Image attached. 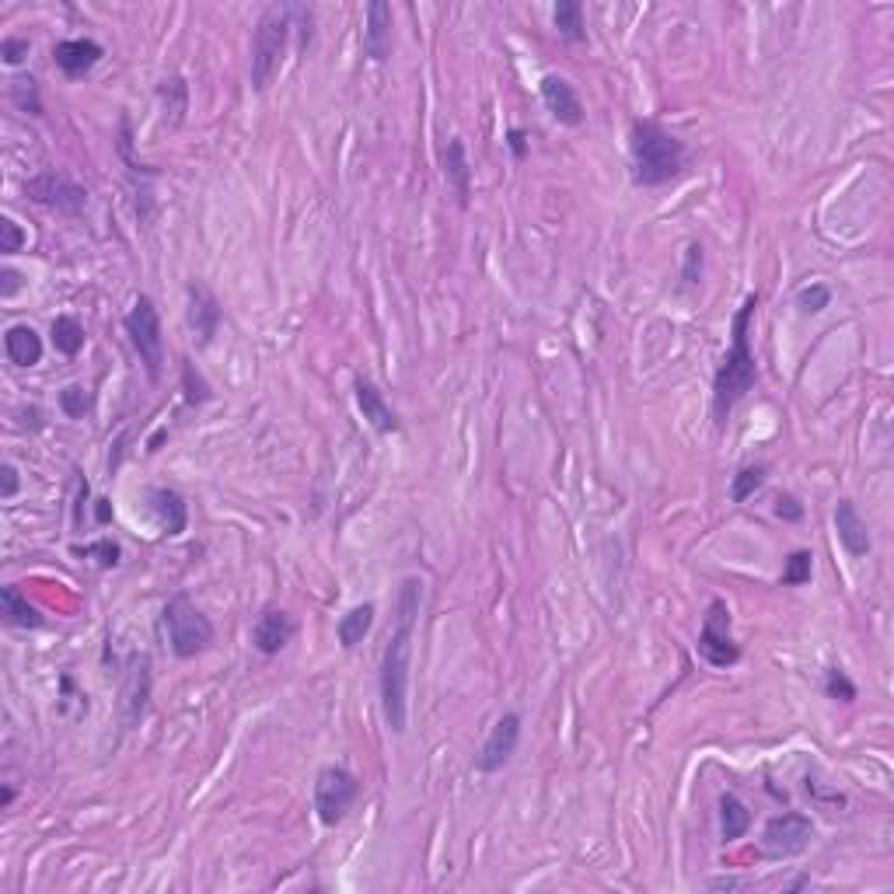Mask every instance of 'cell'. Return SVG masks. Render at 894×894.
<instances>
[{"label":"cell","instance_id":"cell-38","mask_svg":"<svg viewBox=\"0 0 894 894\" xmlns=\"http://www.w3.org/2000/svg\"><path fill=\"white\" fill-rule=\"evenodd\" d=\"M702 280V245H688L685 266H681V287H695Z\"/></svg>","mask_w":894,"mask_h":894},{"label":"cell","instance_id":"cell-15","mask_svg":"<svg viewBox=\"0 0 894 894\" xmlns=\"http://www.w3.org/2000/svg\"><path fill=\"white\" fill-rule=\"evenodd\" d=\"M835 531H839L842 549H846L853 559H863L870 549H874L870 528H867V521L860 517V510H856L853 500H839V503H835Z\"/></svg>","mask_w":894,"mask_h":894},{"label":"cell","instance_id":"cell-31","mask_svg":"<svg viewBox=\"0 0 894 894\" xmlns=\"http://www.w3.org/2000/svg\"><path fill=\"white\" fill-rule=\"evenodd\" d=\"M811 570H814V556H811V552H807V549L790 552V559H786V566H783V584L786 587L807 584V580H811Z\"/></svg>","mask_w":894,"mask_h":894},{"label":"cell","instance_id":"cell-36","mask_svg":"<svg viewBox=\"0 0 894 894\" xmlns=\"http://www.w3.org/2000/svg\"><path fill=\"white\" fill-rule=\"evenodd\" d=\"M60 409L70 416V420H81V416L91 409V395L84 392L81 385H67V388H63V392H60Z\"/></svg>","mask_w":894,"mask_h":894},{"label":"cell","instance_id":"cell-4","mask_svg":"<svg viewBox=\"0 0 894 894\" xmlns=\"http://www.w3.org/2000/svg\"><path fill=\"white\" fill-rule=\"evenodd\" d=\"M629 158H633V182L643 189L668 186L685 172V144L664 130L657 119H636L629 130Z\"/></svg>","mask_w":894,"mask_h":894},{"label":"cell","instance_id":"cell-2","mask_svg":"<svg viewBox=\"0 0 894 894\" xmlns=\"http://www.w3.org/2000/svg\"><path fill=\"white\" fill-rule=\"evenodd\" d=\"M297 32V49H308L315 39V11L308 4H269L259 14L252 35V88L266 91L280 74L290 35Z\"/></svg>","mask_w":894,"mask_h":894},{"label":"cell","instance_id":"cell-21","mask_svg":"<svg viewBox=\"0 0 894 894\" xmlns=\"http://www.w3.org/2000/svg\"><path fill=\"white\" fill-rule=\"evenodd\" d=\"M147 692H151V661L147 657H133L130 685H126V727H133L144 716Z\"/></svg>","mask_w":894,"mask_h":894},{"label":"cell","instance_id":"cell-12","mask_svg":"<svg viewBox=\"0 0 894 894\" xmlns=\"http://www.w3.org/2000/svg\"><path fill=\"white\" fill-rule=\"evenodd\" d=\"M186 294H189V308H186L189 329H193L196 343L210 346L217 332H221V318H224L221 301H217L214 290H210L207 283H189Z\"/></svg>","mask_w":894,"mask_h":894},{"label":"cell","instance_id":"cell-7","mask_svg":"<svg viewBox=\"0 0 894 894\" xmlns=\"http://www.w3.org/2000/svg\"><path fill=\"white\" fill-rule=\"evenodd\" d=\"M360 797V779L353 776L343 765H325L315 776V793H311V804H315V814L322 825H339L346 814L353 811Z\"/></svg>","mask_w":894,"mask_h":894},{"label":"cell","instance_id":"cell-13","mask_svg":"<svg viewBox=\"0 0 894 894\" xmlns=\"http://www.w3.org/2000/svg\"><path fill=\"white\" fill-rule=\"evenodd\" d=\"M538 91H542L545 109H549V116L556 119V123H563V126H580L584 123V102H580L577 88H573L566 77L545 74L542 84H538Z\"/></svg>","mask_w":894,"mask_h":894},{"label":"cell","instance_id":"cell-11","mask_svg":"<svg viewBox=\"0 0 894 894\" xmlns=\"http://www.w3.org/2000/svg\"><path fill=\"white\" fill-rule=\"evenodd\" d=\"M517 741H521V716L503 713L500 720L493 723V730H489V737H486V744L479 748V755H475V769L486 772V776L500 772L503 765L514 758Z\"/></svg>","mask_w":894,"mask_h":894},{"label":"cell","instance_id":"cell-5","mask_svg":"<svg viewBox=\"0 0 894 894\" xmlns=\"http://www.w3.org/2000/svg\"><path fill=\"white\" fill-rule=\"evenodd\" d=\"M168 633V647L179 661H193V657L207 654L214 647V622L200 612L189 598H172L161 612Z\"/></svg>","mask_w":894,"mask_h":894},{"label":"cell","instance_id":"cell-10","mask_svg":"<svg viewBox=\"0 0 894 894\" xmlns=\"http://www.w3.org/2000/svg\"><path fill=\"white\" fill-rule=\"evenodd\" d=\"M25 196L32 203H39V207L56 210V214H81V210L88 207V193H84V186H77L74 179H67V175H60V172H42V175H35V179H28Z\"/></svg>","mask_w":894,"mask_h":894},{"label":"cell","instance_id":"cell-43","mask_svg":"<svg viewBox=\"0 0 894 894\" xmlns=\"http://www.w3.org/2000/svg\"><path fill=\"white\" fill-rule=\"evenodd\" d=\"M0 475H4V486H0V500H14V496H18V486H21L18 468L4 465V468H0Z\"/></svg>","mask_w":894,"mask_h":894},{"label":"cell","instance_id":"cell-8","mask_svg":"<svg viewBox=\"0 0 894 894\" xmlns=\"http://www.w3.org/2000/svg\"><path fill=\"white\" fill-rule=\"evenodd\" d=\"M814 839V821L800 811H786L769 818L762 832V856L769 860H793V856L807 853Z\"/></svg>","mask_w":894,"mask_h":894},{"label":"cell","instance_id":"cell-40","mask_svg":"<svg viewBox=\"0 0 894 894\" xmlns=\"http://www.w3.org/2000/svg\"><path fill=\"white\" fill-rule=\"evenodd\" d=\"M18 290H21V273H18V269H11V266H4V269H0V297H4V301H11Z\"/></svg>","mask_w":894,"mask_h":894},{"label":"cell","instance_id":"cell-46","mask_svg":"<svg viewBox=\"0 0 894 894\" xmlns=\"http://www.w3.org/2000/svg\"><path fill=\"white\" fill-rule=\"evenodd\" d=\"M11 800H14V786H4L0 790V807H11Z\"/></svg>","mask_w":894,"mask_h":894},{"label":"cell","instance_id":"cell-25","mask_svg":"<svg viewBox=\"0 0 894 894\" xmlns=\"http://www.w3.org/2000/svg\"><path fill=\"white\" fill-rule=\"evenodd\" d=\"M748 828H751V811L734 797V793H723L720 797V835H723V842L744 839Z\"/></svg>","mask_w":894,"mask_h":894},{"label":"cell","instance_id":"cell-1","mask_svg":"<svg viewBox=\"0 0 894 894\" xmlns=\"http://www.w3.org/2000/svg\"><path fill=\"white\" fill-rule=\"evenodd\" d=\"M423 605V584L416 577H406L395 601V626L388 633L385 654H381V713L392 734H406L409 720V661H413V636L416 619Z\"/></svg>","mask_w":894,"mask_h":894},{"label":"cell","instance_id":"cell-27","mask_svg":"<svg viewBox=\"0 0 894 894\" xmlns=\"http://www.w3.org/2000/svg\"><path fill=\"white\" fill-rule=\"evenodd\" d=\"M49 339H53L56 353H63V357H77L81 346H84V329H81V322H77L74 315H60V318H53Z\"/></svg>","mask_w":894,"mask_h":894},{"label":"cell","instance_id":"cell-16","mask_svg":"<svg viewBox=\"0 0 894 894\" xmlns=\"http://www.w3.org/2000/svg\"><path fill=\"white\" fill-rule=\"evenodd\" d=\"M364 56H371L374 63H385L392 56V7L385 0H371L367 4Z\"/></svg>","mask_w":894,"mask_h":894},{"label":"cell","instance_id":"cell-41","mask_svg":"<svg viewBox=\"0 0 894 894\" xmlns=\"http://www.w3.org/2000/svg\"><path fill=\"white\" fill-rule=\"evenodd\" d=\"M776 517H783V521H800V517H804V507L797 503V496H779Z\"/></svg>","mask_w":894,"mask_h":894},{"label":"cell","instance_id":"cell-23","mask_svg":"<svg viewBox=\"0 0 894 894\" xmlns=\"http://www.w3.org/2000/svg\"><path fill=\"white\" fill-rule=\"evenodd\" d=\"M0 605H4V622L7 626H18V629H39L42 626L39 608L28 605V598L14 584L0 587Z\"/></svg>","mask_w":894,"mask_h":894},{"label":"cell","instance_id":"cell-32","mask_svg":"<svg viewBox=\"0 0 894 894\" xmlns=\"http://www.w3.org/2000/svg\"><path fill=\"white\" fill-rule=\"evenodd\" d=\"M182 388H186V402L189 406H203V402L214 399V392H210V385L203 381V374L196 371V364H182Z\"/></svg>","mask_w":894,"mask_h":894},{"label":"cell","instance_id":"cell-28","mask_svg":"<svg viewBox=\"0 0 894 894\" xmlns=\"http://www.w3.org/2000/svg\"><path fill=\"white\" fill-rule=\"evenodd\" d=\"M552 21H556L559 35L570 42H587V28H584V7L577 0H559L556 11H552Z\"/></svg>","mask_w":894,"mask_h":894},{"label":"cell","instance_id":"cell-29","mask_svg":"<svg viewBox=\"0 0 894 894\" xmlns=\"http://www.w3.org/2000/svg\"><path fill=\"white\" fill-rule=\"evenodd\" d=\"M765 472H769V468H765V465H748V468H741V472L734 475V482H730V500H734V503L751 500V496H755L758 489L765 486Z\"/></svg>","mask_w":894,"mask_h":894},{"label":"cell","instance_id":"cell-35","mask_svg":"<svg viewBox=\"0 0 894 894\" xmlns=\"http://www.w3.org/2000/svg\"><path fill=\"white\" fill-rule=\"evenodd\" d=\"M825 692H828V699H835V702H856V685L842 668L825 671Z\"/></svg>","mask_w":894,"mask_h":894},{"label":"cell","instance_id":"cell-37","mask_svg":"<svg viewBox=\"0 0 894 894\" xmlns=\"http://www.w3.org/2000/svg\"><path fill=\"white\" fill-rule=\"evenodd\" d=\"M25 231H21L18 224L11 221V217H0V252L4 255H14L21 252V245H25Z\"/></svg>","mask_w":894,"mask_h":894},{"label":"cell","instance_id":"cell-22","mask_svg":"<svg viewBox=\"0 0 894 894\" xmlns=\"http://www.w3.org/2000/svg\"><path fill=\"white\" fill-rule=\"evenodd\" d=\"M444 179L454 186V193H458V203L465 207L468 196H472V186H468V179H472V168H468V154H465V144H461V137H451L444 147Z\"/></svg>","mask_w":894,"mask_h":894},{"label":"cell","instance_id":"cell-26","mask_svg":"<svg viewBox=\"0 0 894 894\" xmlns=\"http://www.w3.org/2000/svg\"><path fill=\"white\" fill-rule=\"evenodd\" d=\"M158 98L161 105H165V123L168 126H179L182 116H186L189 109V88L182 77H168V81L158 84Z\"/></svg>","mask_w":894,"mask_h":894},{"label":"cell","instance_id":"cell-39","mask_svg":"<svg viewBox=\"0 0 894 894\" xmlns=\"http://www.w3.org/2000/svg\"><path fill=\"white\" fill-rule=\"evenodd\" d=\"M25 56H28V39H14V35H7V39L0 42V60H4L7 67H18Z\"/></svg>","mask_w":894,"mask_h":894},{"label":"cell","instance_id":"cell-6","mask_svg":"<svg viewBox=\"0 0 894 894\" xmlns=\"http://www.w3.org/2000/svg\"><path fill=\"white\" fill-rule=\"evenodd\" d=\"M123 329L130 336L133 350H137L140 364H144L147 378L158 381L161 378V364H165V336H161V315L154 308V301L147 294L137 297L133 311L123 318Z\"/></svg>","mask_w":894,"mask_h":894},{"label":"cell","instance_id":"cell-24","mask_svg":"<svg viewBox=\"0 0 894 894\" xmlns=\"http://www.w3.org/2000/svg\"><path fill=\"white\" fill-rule=\"evenodd\" d=\"M374 612H378V608H374L371 601H364V605L350 608V612H346L343 619H339V626H336L339 647L353 650L357 643H364V636L371 633V626H374Z\"/></svg>","mask_w":894,"mask_h":894},{"label":"cell","instance_id":"cell-9","mask_svg":"<svg viewBox=\"0 0 894 894\" xmlns=\"http://www.w3.org/2000/svg\"><path fill=\"white\" fill-rule=\"evenodd\" d=\"M695 650H699L702 661L713 664V668H734V664L741 661V647H737L734 636H730V612L723 601H713V605H709Z\"/></svg>","mask_w":894,"mask_h":894},{"label":"cell","instance_id":"cell-18","mask_svg":"<svg viewBox=\"0 0 894 894\" xmlns=\"http://www.w3.org/2000/svg\"><path fill=\"white\" fill-rule=\"evenodd\" d=\"M147 507H151V514L158 517L161 531L165 535H182L189 524V507L186 500H182L175 489L168 486H151L147 489Z\"/></svg>","mask_w":894,"mask_h":894},{"label":"cell","instance_id":"cell-33","mask_svg":"<svg viewBox=\"0 0 894 894\" xmlns=\"http://www.w3.org/2000/svg\"><path fill=\"white\" fill-rule=\"evenodd\" d=\"M74 552L77 556H84V559H95L102 570H112V566H119V559H123V549H119L112 538H102V542L84 545V549H74Z\"/></svg>","mask_w":894,"mask_h":894},{"label":"cell","instance_id":"cell-34","mask_svg":"<svg viewBox=\"0 0 894 894\" xmlns=\"http://www.w3.org/2000/svg\"><path fill=\"white\" fill-rule=\"evenodd\" d=\"M832 304V290L825 287V283H811V287H804L797 294V308L800 315H821V311Z\"/></svg>","mask_w":894,"mask_h":894},{"label":"cell","instance_id":"cell-44","mask_svg":"<svg viewBox=\"0 0 894 894\" xmlns=\"http://www.w3.org/2000/svg\"><path fill=\"white\" fill-rule=\"evenodd\" d=\"M95 521L98 524H109L112 521V503L109 500H95Z\"/></svg>","mask_w":894,"mask_h":894},{"label":"cell","instance_id":"cell-30","mask_svg":"<svg viewBox=\"0 0 894 894\" xmlns=\"http://www.w3.org/2000/svg\"><path fill=\"white\" fill-rule=\"evenodd\" d=\"M11 98L21 112H28V116H42V98H39V84H35V77H28V74L14 77Z\"/></svg>","mask_w":894,"mask_h":894},{"label":"cell","instance_id":"cell-17","mask_svg":"<svg viewBox=\"0 0 894 894\" xmlns=\"http://www.w3.org/2000/svg\"><path fill=\"white\" fill-rule=\"evenodd\" d=\"M353 392H357V406L360 413H364V420L371 423L378 434H399L402 430V420L395 416V409L385 402V395L378 392V385L367 378H357L353 381Z\"/></svg>","mask_w":894,"mask_h":894},{"label":"cell","instance_id":"cell-3","mask_svg":"<svg viewBox=\"0 0 894 894\" xmlns=\"http://www.w3.org/2000/svg\"><path fill=\"white\" fill-rule=\"evenodd\" d=\"M755 308H758V294H748L741 308H737V315H734V332H730V336H734V346L727 350L723 364L716 367L713 420L720 423V427L727 423L730 409H734L737 402L751 392V385H755V378H758L755 353H751V346H748V329H751V315H755Z\"/></svg>","mask_w":894,"mask_h":894},{"label":"cell","instance_id":"cell-45","mask_svg":"<svg viewBox=\"0 0 894 894\" xmlns=\"http://www.w3.org/2000/svg\"><path fill=\"white\" fill-rule=\"evenodd\" d=\"M709 888L713 891H734V888H741V881H737V877H716V881H709Z\"/></svg>","mask_w":894,"mask_h":894},{"label":"cell","instance_id":"cell-19","mask_svg":"<svg viewBox=\"0 0 894 894\" xmlns=\"http://www.w3.org/2000/svg\"><path fill=\"white\" fill-rule=\"evenodd\" d=\"M102 60V46L95 39H63L53 46V63L67 77H84Z\"/></svg>","mask_w":894,"mask_h":894},{"label":"cell","instance_id":"cell-14","mask_svg":"<svg viewBox=\"0 0 894 894\" xmlns=\"http://www.w3.org/2000/svg\"><path fill=\"white\" fill-rule=\"evenodd\" d=\"M294 633H297V622L283 608H266L252 626V647L262 657H273L294 640Z\"/></svg>","mask_w":894,"mask_h":894},{"label":"cell","instance_id":"cell-20","mask_svg":"<svg viewBox=\"0 0 894 894\" xmlns=\"http://www.w3.org/2000/svg\"><path fill=\"white\" fill-rule=\"evenodd\" d=\"M4 353L14 367H35L42 360V336L32 325H11L4 332Z\"/></svg>","mask_w":894,"mask_h":894},{"label":"cell","instance_id":"cell-42","mask_svg":"<svg viewBox=\"0 0 894 894\" xmlns=\"http://www.w3.org/2000/svg\"><path fill=\"white\" fill-rule=\"evenodd\" d=\"M507 147H510V154H514L517 161H524L528 158V133H524L521 126H514V130L507 133Z\"/></svg>","mask_w":894,"mask_h":894}]
</instances>
